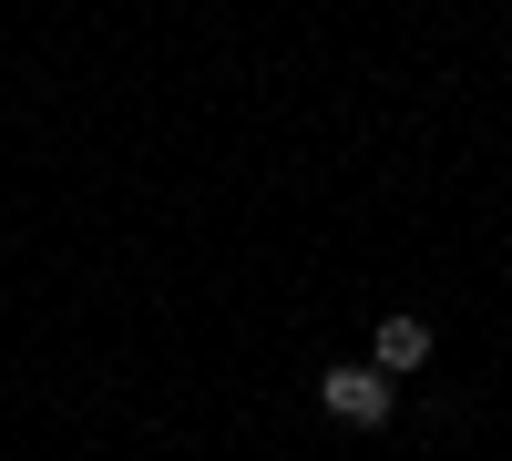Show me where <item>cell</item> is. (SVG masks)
Listing matches in <instances>:
<instances>
[{
  "label": "cell",
  "mask_w": 512,
  "mask_h": 461,
  "mask_svg": "<svg viewBox=\"0 0 512 461\" xmlns=\"http://www.w3.org/2000/svg\"><path fill=\"white\" fill-rule=\"evenodd\" d=\"M318 400H328V421H338V431H379V421L400 410V380H379V369H328Z\"/></svg>",
  "instance_id": "cell-1"
},
{
  "label": "cell",
  "mask_w": 512,
  "mask_h": 461,
  "mask_svg": "<svg viewBox=\"0 0 512 461\" xmlns=\"http://www.w3.org/2000/svg\"><path fill=\"white\" fill-rule=\"evenodd\" d=\"M420 359H431V318H379V339H369V369H379V380H410Z\"/></svg>",
  "instance_id": "cell-2"
}]
</instances>
